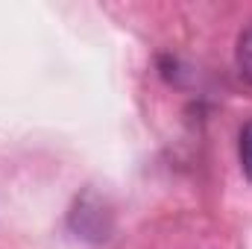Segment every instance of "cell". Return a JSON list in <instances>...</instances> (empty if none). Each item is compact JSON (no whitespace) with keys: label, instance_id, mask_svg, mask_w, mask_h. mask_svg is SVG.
Listing matches in <instances>:
<instances>
[{"label":"cell","instance_id":"2","mask_svg":"<svg viewBox=\"0 0 252 249\" xmlns=\"http://www.w3.org/2000/svg\"><path fill=\"white\" fill-rule=\"evenodd\" d=\"M241 167L252 179V124H247L241 132Z\"/></svg>","mask_w":252,"mask_h":249},{"label":"cell","instance_id":"1","mask_svg":"<svg viewBox=\"0 0 252 249\" xmlns=\"http://www.w3.org/2000/svg\"><path fill=\"white\" fill-rule=\"evenodd\" d=\"M235 62H238V70L241 76L252 82V27H247L238 38V47H235Z\"/></svg>","mask_w":252,"mask_h":249}]
</instances>
